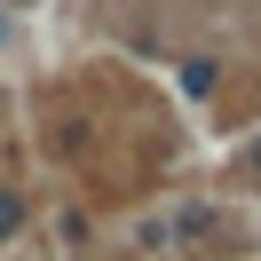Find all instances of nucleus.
<instances>
[{
	"mask_svg": "<svg viewBox=\"0 0 261 261\" xmlns=\"http://www.w3.org/2000/svg\"><path fill=\"white\" fill-rule=\"evenodd\" d=\"M182 87H190V95H214V64H206V56H190V64H182Z\"/></svg>",
	"mask_w": 261,
	"mask_h": 261,
	"instance_id": "20e7f679",
	"label": "nucleus"
},
{
	"mask_svg": "<svg viewBox=\"0 0 261 261\" xmlns=\"http://www.w3.org/2000/svg\"><path fill=\"white\" fill-rule=\"evenodd\" d=\"M135 245H143V253H174V214H150V222H135Z\"/></svg>",
	"mask_w": 261,
	"mask_h": 261,
	"instance_id": "f03ea898",
	"label": "nucleus"
},
{
	"mask_svg": "<svg viewBox=\"0 0 261 261\" xmlns=\"http://www.w3.org/2000/svg\"><path fill=\"white\" fill-rule=\"evenodd\" d=\"M0 40H8V16H0Z\"/></svg>",
	"mask_w": 261,
	"mask_h": 261,
	"instance_id": "39448f33",
	"label": "nucleus"
},
{
	"mask_svg": "<svg viewBox=\"0 0 261 261\" xmlns=\"http://www.w3.org/2000/svg\"><path fill=\"white\" fill-rule=\"evenodd\" d=\"M253 166H261V143H253Z\"/></svg>",
	"mask_w": 261,
	"mask_h": 261,
	"instance_id": "423d86ee",
	"label": "nucleus"
},
{
	"mask_svg": "<svg viewBox=\"0 0 261 261\" xmlns=\"http://www.w3.org/2000/svg\"><path fill=\"white\" fill-rule=\"evenodd\" d=\"M222 229V206L214 198H190V206H174V238H214Z\"/></svg>",
	"mask_w": 261,
	"mask_h": 261,
	"instance_id": "f257e3e1",
	"label": "nucleus"
},
{
	"mask_svg": "<svg viewBox=\"0 0 261 261\" xmlns=\"http://www.w3.org/2000/svg\"><path fill=\"white\" fill-rule=\"evenodd\" d=\"M24 229H32V206H24V198L0 182V245H8V238H24Z\"/></svg>",
	"mask_w": 261,
	"mask_h": 261,
	"instance_id": "7ed1b4c3",
	"label": "nucleus"
}]
</instances>
